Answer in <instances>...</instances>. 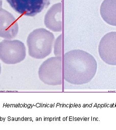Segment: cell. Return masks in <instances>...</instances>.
<instances>
[{"label": "cell", "instance_id": "obj_1", "mask_svg": "<svg viewBox=\"0 0 116 130\" xmlns=\"http://www.w3.org/2000/svg\"><path fill=\"white\" fill-rule=\"evenodd\" d=\"M97 70V61L87 52L74 50L63 55V79L69 84L76 85L88 84L95 77Z\"/></svg>", "mask_w": 116, "mask_h": 130}, {"label": "cell", "instance_id": "obj_9", "mask_svg": "<svg viewBox=\"0 0 116 130\" xmlns=\"http://www.w3.org/2000/svg\"><path fill=\"white\" fill-rule=\"evenodd\" d=\"M100 14L107 23L116 27V0H104L101 5Z\"/></svg>", "mask_w": 116, "mask_h": 130}, {"label": "cell", "instance_id": "obj_12", "mask_svg": "<svg viewBox=\"0 0 116 130\" xmlns=\"http://www.w3.org/2000/svg\"><path fill=\"white\" fill-rule=\"evenodd\" d=\"M1 73V64H0V75Z\"/></svg>", "mask_w": 116, "mask_h": 130}, {"label": "cell", "instance_id": "obj_4", "mask_svg": "<svg viewBox=\"0 0 116 130\" xmlns=\"http://www.w3.org/2000/svg\"><path fill=\"white\" fill-rule=\"evenodd\" d=\"M26 56V48L19 40L5 39L0 42V60L8 65H15L23 61Z\"/></svg>", "mask_w": 116, "mask_h": 130}, {"label": "cell", "instance_id": "obj_5", "mask_svg": "<svg viewBox=\"0 0 116 130\" xmlns=\"http://www.w3.org/2000/svg\"><path fill=\"white\" fill-rule=\"evenodd\" d=\"M18 14L34 17L42 12L50 4V0H6Z\"/></svg>", "mask_w": 116, "mask_h": 130}, {"label": "cell", "instance_id": "obj_7", "mask_svg": "<svg viewBox=\"0 0 116 130\" xmlns=\"http://www.w3.org/2000/svg\"><path fill=\"white\" fill-rule=\"evenodd\" d=\"M19 30V24L13 14L0 8V37L8 40L14 39Z\"/></svg>", "mask_w": 116, "mask_h": 130}, {"label": "cell", "instance_id": "obj_11", "mask_svg": "<svg viewBox=\"0 0 116 130\" xmlns=\"http://www.w3.org/2000/svg\"><path fill=\"white\" fill-rule=\"evenodd\" d=\"M3 5V2L2 0H0V8H2Z\"/></svg>", "mask_w": 116, "mask_h": 130}, {"label": "cell", "instance_id": "obj_10", "mask_svg": "<svg viewBox=\"0 0 116 130\" xmlns=\"http://www.w3.org/2000/svg\"><path fill=\"white\" fill-rule=\"evenodd\" d=\"M54 53L56 56H62V34L57 38L54 43Z\"/></svg>", "mask_w": 116, "mask_h": 130}, {"label": "cell", "instance_id": "obj_8", "mask_svg": "<svg viewBox=\"0 0 116 130\" xmlns=\"http://www.w3.org/2000/svg\"><path fill=\"white\" fill-rule=\"evenodd\" d=\"M46 28L54 32H61L62 24V5L61 3L53 5L48 10L44 19Z\"/></svg>", "mask_w": 116, "mask_h": 130}, {"label": "cell", "instance_id": "obj_2", "mask_svg": "<svg viewBox=\"0 0 116 130\" xmlns=\"http://www.w3.org/2000/svg\"><path fill=\"white\" fill-rule=\"evenodd\" d=\"M55 36L44 28L35 29L30 33L27 40L29 56L35 59H42L52 52Z\"/></svg>", "mask_w": 116, "mask_h": 130}, {"label": "cell", "instance_id": "obj_3", "mask_svg": "<svg viewBox=\"0 0 116 130\" xmlns=\"http://www.w3.org/2000/svg\"><path fill=\"white\" fill-rule=\"evenodd\" d=\"M38 76L41 81L50 86L61 85L63 82V57H51L40 65Z\"/></svg>", "mask_w": 116, "mask_h": 130}, {"label": "cell", "instance_id": "obj_6", "mask_svg": "<svg viewBox=\"0 0 116 130\" xmlns=\"http://www.w3.org/2000/svg\"><path fill=\"white\" fill-rule=\"evenodd\" d=\"M100 57L105 63L116 66V32L107 33L101 39L98 46Z\"/></svg>", "mask_w": 116, "mask_h": 130}]
</instances>
